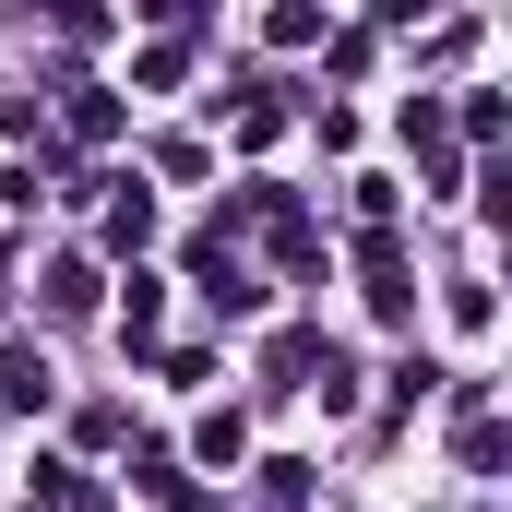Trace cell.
<instances>
[{"instance_id": "1", "label": "cell", "mask_w": 512, "mask_h": 512, "mask_svg": "<svg viewBox=\"0 0 512 512\" xmlns=\"http://www.w3.org/2000/svg\"><path fill=\"white\" fill-rule=\"evenodd\" d=\"M0 405H48V358L36 346H0Z\"/></svg>"}, {"instance_id": "2", "label": "cell", "mask_w": 512, "mask_h": 512, "mask_svg": "<svg viewBox=\"0 0 512 512\" xmlns=\"http://www.w3.org/2000/svg\"><path fill=\"white\" fill-rule=\"evenodd\" d=\"M72 131H84V143H108V131H120V108H108L96 84H72Z\"/></svg>"}]
</instances>
